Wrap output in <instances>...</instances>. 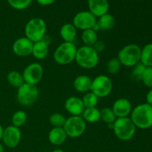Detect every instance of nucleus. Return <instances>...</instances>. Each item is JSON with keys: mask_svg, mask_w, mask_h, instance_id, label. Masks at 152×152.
<instances>
[{"mask_svg": "<svg viewBox=\"0 0 152 152\" xmlns=\"http://www.w3.org/2000/svg\"><path fill=\"white\" fill-rule=\"evenodd\" d=\"M130 118L136 128L149 129L152 127V106L148 103L137 105L132 111Z\"/></svg>", "mask_w": 152, "mask_h": 152, "instance_id": "obj_1", "label": "nucleus"}, {"mask_svg": "<svg viewBox=\"0 0 152 152\" xmlns=\"http://www.w3.org/2000/svg\"><path fill=\"white\" fill-rule=\"evenodd\" d=\"M99 53L94 47L83 45L77 48L75 61L77 65L85 69L94 68L99 63Z\"/></svg>", "mask_w": 152, "mask_h": 152, "instance_id": "obj_2", "label": "nucleus"}, {"mask_svg": "<svg viewBox=\"0 0 152 152\" xmlns=\"http://www.w3.org/2000/svg\"><path fill=\"white\" fill-rule=\"evenodd\" d=\"M136 126L130 117L117 118L113 124V131L115 136L123 141L130 140L136 133Z\"/></svg>", "mask_w": 152, "mask_h": 152, "instance_id": "obj_3", "label": "nucleus"}, {"mask_svg": "<svg viewBox=\"0 0 152 152\" xmlns=\"http://www.w3.org/2000/svg\"><path fill=\"white\" fill-rule=\"evenodd\" d=\"M47 25L42 18L36 17L30 19L25 27V37L33 42L41 41L46 35Z\"/></svg>", "mask_w": 152, "mask_h": 152, "instance_id": "obj_4", "label": "nucleus"}, {"mask_svg": "<svg viewBox=\"0 0 152 152\" xmlns=\"http://www.w3.org/2000/svg\"><path fill=\"white\" fill-rule=\"evenodd\" d=\"M77 48L74 42H63L53 52V59L61 65H68L75 60Z\"/></svg>", "mask_w": 152, "mask_h": 152, "instance_id": "obj_5", "label": "nucleus"}, {"mask_svg": "<svg viewBox=\"0 0 152 152\" xmlns=\"http://www.w3.org/2000/svg\"><path fill=\"white\" fill-rule=\"evenodd\" d=\"M141 48L136 44H129L124 46L119 51L117 58L122 65L132 68L140 62Z\"/></svg>", "mask_w": 152, "mask_h": 152, "instance_id": "obj_6", "label": "nucleus"}, {"mask_svg": "<svg viewBox=\"0 0 152 152\" xmlns=\"http://www.w3.org/2000/svg\"><path fill=\"white\" fill-rule=\"evenodd\" d=\"M39 96V91L37 86L24 83L17 88L16 99L23 106H31L35 103Z\"/></svg>", "mask_w": 152, "mask_h": 152, "instance_id": "obj_7", "label": "nucleus"}, {"mask_svg": "<svg viewBox=\"0 0 152 152\" xmlns=\"http://www.w3.org/2000/svg\"><path fill=\"white\" fill-rule=\"evenodd\" d=\"M67 136L71 138H78L86 130V122L82 116H71L66 119L63 126Z\"/></svg>", "mask_w": 152, "mask_h": 152, "instance_id": "obj_8", "label": "nucleus"}, {"mask_svg": "<svg viewBox=\"0 0 152 152\" xmlns=\"http://www.w3.org/2000/svg\"><path fill=\"white\" fill-rule=\"evenodd\" d=\"M113 89V83L111 79L105 75L96 76L92 80L91 91L93 92L99 98L108 96Z\"/></svg>", "mask_w": 152, "mask_h": 152, "instance_id": "obj_9", "label": "nucleus"}, {"mask_svg": "<svg viewBox=\"0 0 152 152\" xmlns=\"http://www.w3.org/2000/svg\"><path fill=\"white\" fill-rule=\"evenodd\" d=\"M43 74V67L38 62H32L29 64L22 71V76L25 83L34 86H37L41 82Z\"/></svg>", "mask_w": 152, "mask_h": 152, "instance_id": "obj_10", "label": "nucleus"}, {"mask_svg": "<svg viewBox=\"0 0 152 152\" xmlns=\"http://www.w3.org/2000/svg\"><path fill=\"white\" fill-rule=\"evenodd\" d=\"M72 24L77 30L79 29L83 31L94 28L96 24V19L89 10H83L77 13L74 16Z\"/></svg>", "mask_w": 152, "mask_h": 152, "instance_id": "obj_11", "label": "nucleus"}, {"mask_svg": "<svg viewBox=\"0 0 152 152\" xmlns=\"http://www.w3.org/2000/svg\"><path fill=\"white\" fill-rule=\"evenodd\" d=\"M22 140V132L19 128L9 126L4 129L2 142L4 146L9 148H16Z\"/></svg>", "mask_w": 152, "mask_h": 152, "instance_id": "obj_12", "label": "nucleus"}, {"mask_svg": "<svg viewBox=\"0 0 152 152\" xmlns=\"http://www.w3.org/2000/svg\"><path fill=\"white\" fill-rule=\"evenodd\" d=\"M34 42L27 37H20L13 42V52L18 56H28L32 53Z\"/></svg>", "mask_w": 152, "mask_h": 152, "instance_id": "obj_13", "label": "nucleus"}, {"mask_svg": "<svg viewBox=\"0 0 152 152\" xmlns=\"http://www.w3.org/2000/svg\"><path fill=\"white\" fill-rule=\"evenodd\" d=\"M112 110L117 118L128 117L132 111V103L126 98H120L115 100L112 105Z\"/></svg>", "mask_w": 152, "mask_h": 152, "instance_id": "obj_14", "label": "nucleus"}, {"mask_svg": "<svg viewBox=\"0 0 152 152\" xmlns=\"http://www.w3.org/2000/svg\"><path fill=\"white\" fill-rule=\"evenodd\" d=\"M64 107L71 116H82L85 110L82 99L77 96L68 97L64 103Z\"/></svg>", "mask_w": 152, "mask_h": 152, "instance_id": "obj_15", "label": "nucleus"}, {"mask_svg": "<svg viewBox=\"0 0 152 152\" xmlns=\"http://www.w3.org/2000/svg\"><path fill=\"white\" fill-rule=\"evenodd\" d=\"M89 11L95 16L100 17L108 13L109 3L108 0H88Z\"/></svg>", "mask_w": 152, "mask_h": 152, "instance_id": "obj_16", "label": "nucleus"}, {"mask_svg": "<svg viewBox=\"0 0 152 152\" xmlns=\"http://www.w3.org/2000/svg\"><path fill=\"white\" fill-rule=\"evenodd\" d=\"M92 85V79L88 75H79L74 79L73 86L77 91L80 93H87L91 91Z\"/></svg>", "mask_w": 152, "mask_h": 152, "instance_id": "obj_17", "label": "nucleus"}, {"mask_svg": "<svg viewBox=\"0 0 152 152\" xmlns=\"http://www.w3.org/2000/svg\"><path fill=\"white\" fill-rule=\"evenodd\" d=\"M48 137L50 144L59 146L66 141L68 136L63 128H53L49 132Z\"/></svg>", "mask_w": 152, "mask_h": 152, "instance_id": "obj_18", "label": "nucleus"}, {"mask_svg": "<svg viewBox=\"0 0 152 152\" xmlns=\"http://www.w3.org/2000/svg\"><path fill=\"white\" fill-rule=\"evenodd\" d=\"M59 34L64 42H74L77 37V28L72 23H65L61 27Z\"/></svg>", "mask_w": 152, "mask_h": 152, "instance_id": "obj_19", "label": "nucleus"}, {"mask_svg": "<svg viewBox=\"0 0 152 152\" xmlns=\"http://www.w3.org/2000/svg\"><path fill=\"white\" fill-rule=\"evenodd\" d=\"M48 45L43 41H39L34 43L32 53L35 59L38 60H43L48 55Z\"/></svg>", "mask_w": 152, "mask_h": 152, "instance_id": "obj_20", "label": "nucleus"}, {"mask_svg": "<svg viewBox=\"0 0 152 152\" xmlns=\"http://www.w3.org/2000/svg\"><path fill=\"white\" fill-rule=\"evenodd\" d=\"M99 18V21L96 22V25L99 29L102 31H111L115 26L116 21L113 15L107 13Z\"/></svg>", "mask_w": 152, "mask_h": 152, "instance_id": "obj_21", "label": "nucleus"}, {"mask_svg": "<svg viewBox=\"0 0 152 152\" xmlns=\"http://www.w3.org/2000/svg\"><path fill=\"white\" fill-rule=\"evenodd\" d=\"M82 117L86 123H95L100 120V110L96 107L94 108H85Z\"/></svg>", "mask_w": 152, "mask_h": 152, "instance_id": "obj_22", "label": "nucleus"}, {"mask_svg": "<svg viewBox=\"0 0 152 152\" xmlns=\"http://www.w3.org/2000/svg\"><path fill=\"white\" fill-rule=\"evenodd\" d=\"M81 38L82 41L84 43V45L91 46V47H93L98 41V35L96 31L93 28L83 31Z\"/></svg>", "mask_w": 152, "mask_h": 152, "instance_id": "obj_23", "label": "nucleus"}, {"mask_svg": "<svg viewBox=\"0 0 152 152\" xmlns=\"http://www.w3.org/2000/svg\"><path fill=\"white\" fill-rule=\"evenodd\" d=\"M140 62L145 67H152V43L145 45L141 49Z\"/></svg>", "mask_w": 152, "mask_h": 152, "instance_id": "obj_24", "label": "nucleus"}, {"mask_svg": "<svg viewBox=\"0 0 152 152\" xmlns=\"http://www.w3.org/2000/svg\"><path fill=\"white\" fill-rule=\"evenodd\" d=\"M7 83L13 87L19 88L25 83L22 74L17 71H12L8 73L7 76Z\"/></svg>", "mask_w": 152, "mask_h": 152, "instance_id": "obj_25", "label": "nucleus"}, {"mask_svg": "<svg viewBox=\"0 0 152 152\" xmlns=\"http://www.w3.org/2000/svg\"><path fill=\"white\" fill-rule=\"evenodd\" d=\"M82 101H83L85 108H94L98 105L99 97L95 95L93 92L88 91L85 94L84 96L82 98Z\"/></svg>", "mask_w": 152, "mask_h": 152, "instance_id": "obj_26", "label": "nucleus"}, {"mask_svg": "<svg viewBox=\"0 0 152 152\" xmlns=\"http://www.w3.org/2000/svg\"><path fill=\"white\" fill-rule=\"evenodd\" d=\"M27 120H28V115L24 111L19 110V111H16L12 117V126L20 128L21 126H24L26 123Z\"/></svg>", "mask_w": 152, "mask_h": 152, "instance_id": "obj_27", "label": "nucleus"}, {"mask_svg": "<svg viewBox=\"0 0 152 152\" xmlns=\"http://www.w3.org/2000/svg\"><path fill=\"white\" fill-rule=\"evenodd\" d=\"M100 120L108 125L112 124L117 120V117L113 111L112 108L105 107L100 110Z\"/></svg>", "mask_w": 152, "mask_h": 152, "instance_id": "obj_28", "label": "nucleus"}, {"mask_svg": "<svg viewBox=\"0 0 152 152\" xmlns=\"http://www.w3.org/2000/svg\"><path fill=\"white\" fill-rule=\"evenodd\" d=\"M66 117L60 113H53L49 117V123L53 128H63Z\"/></svg>", "mask_w": 152, "mask_h": 152, "instance_id": "obj_29", "label": "nucleus"}, {"mask_svg": "<svg viewBox=\"0 0 152 152\" xmlns=\"http://www.w3.org/2000/svg\"><path fill=\"white\" fill-rule=\"evenodd\" d=\"M7 2L13 9L22 10L29 7L32 2V0H7Z\"/></svg>", "mask_w": 152, "mask_h": 152, "instance_id": "obj_30", "label": "nucleus"}, {"mask_svg": "<svg viewBox=\"0 0 152 152\" xmlns=\"http://www.w3.org/2000/svg\"><path fill=\"white\" fill-rule=\"evenodd\" d=\"M132 68H133V69H132V72H131V77H132V80L137 82L141 81L142 76L146 67L144 66L141 62H139V63L137 64L136 65H134Z\"/></svg>", "mask_w": 152, "mask_h": 152, "instance_id": "obj_31", "label": "nucleus"}, {"mask_svg": "<svg viewBox=\"0 0 152 152\" xmlns=\"http://www.w3.org/2000/svg\"><path fill=\"white\" fill-rule=\"evenodd\" d=\"M121 63L117 57H114L110 59L107 63V70L111 74H116L120 71Z\"/></svg>", "mask_w": 152, "mask_h": 152, "instance_id": "obj_32", "label": "nucleus"}, {"mask_svg": "<svg viewBox=\"0 0 152 152\" xmlns=\"http://www.w3.org/2000/svg\"><path fill=\"white\" fill-rule=\"evenodd\" d=\"M141 81L146 87L152 88V67H146L142 76Z\"/></svg>", "mask_w": 152, "mask_h": 152, "instance_id": "obj_33", "label": "nucleus"}, {"mask_svg": "<svg viewBox=\"0 0 152 152\" xmlns=\"http://www.w3.org/2000/svg\"><path fill=\"white\" fill-rule=\"evenodd\" d=\"M93 47L98 52V53H99V52L102 51V50L105 49V45H104V43L102 42L99 41V40H98V41L96 42V44H95Z\"/></svg>", "mask_w": 152, "mask_h": 152, "instance_id": "obj_34", "label": "nucleus"}, {"mask_svg": "<svg viewBox=\"0 0 152 152\" xmlns=\"http://www.w3.org/2000/svg\"><path fill=\"white\" fill-rule=\"evenodd\" d=\"M39 4L42 6H48L53 4L56 1V0H36Z\"/></svg>", "mask_w": 152, "mask_h": 152, "instance_id": "obj_35", "label": "nucleus"}, {"mask_svg": "<svg viewBox=\"0 0 152 152\" xmlns=\"http://www.w3.org/2000/svg\"><path fill=\"white\" fill-rule=\"evenodd\" d=\"M146 103L152 106V88L148 91L146 94Z\"/></svg>", "mask_w": 152, "mask_h": 152, "instance_id": "obj_36", "label": "nucleus"}, {"mask_svg": "<svg viewBox=\"0 0 152 152\" xmlns=\"http://www.w3.org/2000/svg\"><path fill=\"white\" fill-rule=\"evenodd\" d=\"M3 134H4V129H3L2 126L0 124V141L2 140V137H3Z\"/></svg>", "mask_w": 152, "mask_h": 152, "instance_id": "obj_37", "label": "nucleus"}, {"mask_svg": "<svg viewBox=\"0 0 152 152\" xmlns=\"http://www.w3.org/2000/svg\"><path fill=\"white\" fill-rule=\"evenodd\" d=\"M0 152H4V145L1 142H0Z\"/></svg>", "mask_w": 152, "mask_h": 152, "instance_id": "obj_38", "label": "nucleus"}, {"mask_svg": "<svg viewBox=\"0 0 152 152\" xmlns=\"http://www.w3.org/2000/svg\"><path fill=\"white\" fill-rule=\"evenodd\" d=\"M51 152H65V151H64L63 150L59 149V148H58V149H55V150H53V151H52Z\"/></svg>", "mask_w": 152, "mask_h": 152, "instance_id": "obj_39", "label": "nucleus"}, {"mask_svg": "<svg viewBox=\"0 0 152 152\" xmlns=\"http://www.w3.org/2000/svg\"><path fill=\"white\" fill-rule=\"evenodd\" d=\"M139 1H141V0H139Z\"/></svg>", "mask_w": 152, "mask_h": 152, "instance_id": "obj_40", "label": "nucleus"}]
</instances>
